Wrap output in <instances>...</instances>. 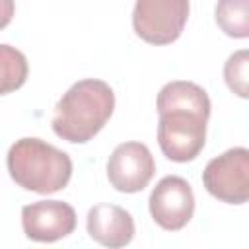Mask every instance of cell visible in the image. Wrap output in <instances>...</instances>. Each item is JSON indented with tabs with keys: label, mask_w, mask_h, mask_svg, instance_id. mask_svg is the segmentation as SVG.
Instances as JSON below:
<instances>
[{
	"label": "cell",
	"mask_w": 249,
	"mask_h": 249,
	"mask_svg": "<svg viewBox=\"0 0 249 249\" xmlns=\"http://www.w3.org/2000/svg\"><path fill=\"white\" fill-rule=\"evenodd\" d=\"M208 119L189 111H169L160 115L158 123V144L163 156L171 161L195 160L206 142Z\"/></svg>",
	"instance_id": "277c9868"
},
{
	"label": "cell",
	"mask_w": 249,
	"mask_h": 249,
	"mask_svg": "<svg viewBox=\"0 0 249 249\" xmlns=\"http://www.w3.org/2000/svg\"><path fill=\"white\" fill-rule=\"evenodd\" d=\"M6 165L21 189L39 195L64 189L72 177L70 156L41 138L16 140L8 150Z\"/></svg>",
	"instance_id": "7a4b0ae2"
},
{
	"label": "cell",
	"mask_w": 249,
	"mask_h": 249,
	"mask_svg": "<svg viewBox=\"0 0 249 249\" xmlns=\"http://www.w3.org/2000/svg\"><path fill=\"white\" fill-rule=\"evenodd\" d=\"M169 111H189L204 119L210 117V97L195 82L175 80L165 84L158 93V115Z\"/></svg>",
	"instance_id": "30bf717a"
},
{
	"label": "cell",
	"mask_w": 249,
	"mask_h": 249,
	"mask_svg": "<svg viewBox=\"0 0 249 249\" xmlns=\"http://www.w3.org/2000/svg\"><path fill=\"white\" fill-rule=\"evenodd\" d=\"M86 228L89 237L107 249H123L134 237V220L130 212L111 202L91 206L86 218Z\"/></svg>",
	"instance_id": "9c48e42d"
},
{
	"label": "cell",
	"mask_w": 249,
	"mask_h": 249,
	"mask_svg": "<svg viewBox=\"0 0 249 249\" xmlns=\"http://www.w3.org/2000/svg\"><path fill=\"white\" fill-rule=\"evenodd\" d=\"M247 68H249V53L245 49L230 54V58L224 64V80L228 88L243 99L249 97V70Z\"/></svg>",
	"instance_id": "4fadbf2b"
},
{
	"label": "cell",
	"mask_w": 249,
	"mask_h": 249,
	"mask_svg": "<svg viewBox=\"0 0 249 249\" xmlns=\"http://www.w3.org/2000/svg\"><path fill=\"white\" fill-rule=\"evenodd\" d=\"M156 173V161L152 152L142 142L119 144L107 161V179L119 193L142 191Z\"/></svg>",
	"instance_id": "52a82bcc"
},
{
	"label": "cell",
	"mask_w": 249,
	"mask_h": 249,
	"mask_svg": "<svg viewBox=\"0 0 249 249\" xmlns=\"http://www.w3.org/2000/svg\"><path fill=\"white\" fill-rule=\"evenodd\" d=\"M16 4L12 0H0V29H4L14 18Z\"/></svg>",
	"instance_id": "5bb4252c"
},
{
	"label": "cell",
	"mask_w": 249,
	"mask_h": 249,
	"mask_svg": "<svg viewBox=\"0 0 249 249\" xmlns=\"http://www.w3.org/2000/svg\"><path fill=\"white\" fill-rule=\"evenodd\" d=\"M29 74L25 54L6 43H0V95L19 89Z\"/></svg>",
	"instance_id": "8fae6325"
},
{
	"label": "cell",
	"mask_w": 249,
	"mask_h": 249,
	"mask_svg": "<svg viewBox=\"0 0 249 249\" xmlns=\"http://www.w3.org/2000/svg\"><path fill=\"white\" fill-rule=\"evenodd\" d=\"M216 23L235 39L249 37V0H224L216 6Z\"/></svg>",
	"instance_id": "7c38bea8"
},
{
	"label": "cell",
	"mask_w": 249,
	"mask_h": 249,
	"mask_svg": "<svg viewBox=\"0 0 249 249\" xmlns=\"http://www.w3.org/2000/svg\"><path fill=\"white\" fill-rule=\"evenodd\" d=\"M204 189L228 204H243L249 198V150L231 148L212 158L202 171Z\"/></svg>",
	"instance_id": "5b68a950"
},
{
	"label": "cell",
	"mask_w": 249,
	"mask_h": 249,
	"mask_svg": "<svg viewBox=\"0 0 249 249\" xmlns=\"http://www.w3.org/2000/svg\"><path fill=\"white\" fill-rule=\"evenodd\" d=\"M23 233L39 243H53L76 228V212L62 200H37L21 208Z\"/></svg>",
	"instance_id": "ba28073f"
},
{
	"label": "cell",
	"mask_w": 249,
	"mask_h": 249,
	"mask_svg": "<svg viewBox=\"0 0 249 249\" xmlns=\"http://www.w3.org/2000/svg\"><path fill=\"white\" fill-rule=\"evenodd\" d=\"M150 214L154 222L167 230L177 231L189 224L195 212V195L187 179L167 175L158 181L150 193Z\"/></svg>",
	"instance_id": "8992f818"
},
{
	"label": "cell",
	"mask_w": 249,
	"mask_h": 249,
	"mask_svg": "<svg viewBox=\"0 0 249 249\" xmlns=\"http://www.w3.org/2000/svg\"><path fill=\"white\" fill-rule=\"evenodd\" d=\"M115 109V93L103 80H80L58 99L53 113V130L58 138L84 144L109 121Z\"/></svg>",
	"instance_id": "6da1fadb"
},
{
	"label": "cell",
	"mask_w": 249,
	"mask_h": 249,
	"mask_svg": "<svg viewBox=\"0 0 249 249\" xmlns=\"http://www.w3.org/2000/svg\"><path fill=\"white\" fill-rule=\"evenodd\" d=\"M187 18V0H138L132 10V27L150 45H169L179 39Z\"/></svg>",
	"instance_id": "3957f363"
}]
</instances>
